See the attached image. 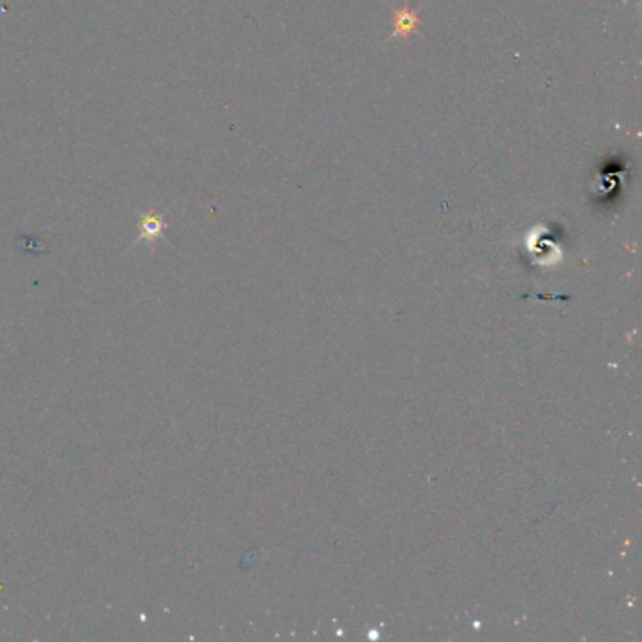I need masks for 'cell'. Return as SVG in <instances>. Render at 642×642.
<instances>
[{
	"instance_id": "6da1fadb",
	"label": "cell",
	"mask_w": 642,
	"mask_h": 642,
	"mask_svg": "<svg viewBox=\"0 0 642 642\" xmlns=\"http://www.w3.org/2000/svg\"><path fill=\"white\" fill-rule=\"evenodd\" d=\"M164 234V219L155 213H147L140 220V236L138 241H157Z\"/></svg>"
},
{
	"instance_id": "7a4b0ae2",
	"label": "cell",
	"mask_w": 642,
	"mask_h": 642,
	"mask_svg": "<svg viewBox=\"0 0 642 642\" xmlns=\"http://www.w3.org/2000/svg\"><path fill=\"white\" fill-rule=\"evenodd\" d=\"M415 23H417V17H415V14H407L405 10H404V12H399V14H397L396 32H397V35H409V30H413Z\"/></svg>"
}]
</instances>
